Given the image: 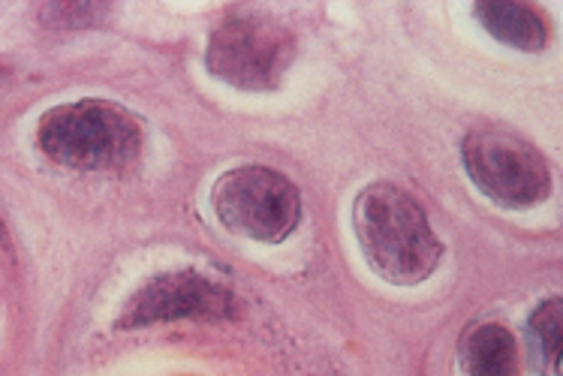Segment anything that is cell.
Masks as SVG:
<instances>
[{
  "label": "cell",
  "instance_id": "1",
  "mask_svg": "<svg viewBox=\"0 0 563 376\" xmlns=\"http://www.w3.org/2000/svg\"><path fill=\"white\" fill-rule=\"evenodd\" d=\"M358 247L377 277L416 286L438 272L443 244L413 196L389 181L368 184L353 202Z\"/></svg>",
  "mask_w": 563,
  "mask_h": 376
},
{
  "label": "cell",
  "instance_id": "2",
  "mask_svg": "<svg viewBox=\"0 0 563 376\" xmlns=\"http://www.w3.org/2000/svg\"><path fill=\"white\" fill-rule=\"evenodd\" d=\"M36 145L64 169L124 175L142 161L145 130L136 114L112 100H76L40 118Z\"/></svg>",
  "mask_w": 563,
  "mask_h": 376
},
{
  "label": "cell",
  "instance_id": "3",
  "mask_svg": "<svg viewBox=\"0 0 563 376\" xmlns=\"http://www.w3.org/2000/svg\"><path fill=\"white\" fill-rule=\"evenodd\" d=\"M296 57V36L275 15L251 7L230 10L208 36L206 64L214 79L239 91H275Z\"/></svg>",
  "mask_w": 563,
  "mask_h": 376
},
{
  "label": "cell",
  "instance_id": "4",
  "mask_svg": "<svg viewBox=\"0 0 563 376\" xmlns=\"http://www.w3.org/2000/svg\"><path fill=\"white\" fill-rule=\"evenodd\" d=\"M211 208L232 235L260 244L287 241L301 220L299 187L268 166H235L211 187Z\"/></svg>",
  "mask_w": 563,
  "mask_h": 376
},
{
  "label": "cell",
  "instance_id": "5",
  "mask_svg": "<svg viewBox=\"0 0 563 376\" xmlns=\"http://www.w3.org/2000/svg\"><path fill=\"white\" fill-rule=\"evenodd\" d=\"M461 161L471 181L500 208L542 206L552 193V172L528 139L504 126H476L461 142Z\"/></svg>",
  "mask_w": 563,
  "mask_h": 376
},
{
  "label": "cell",
  "instance_id": "6",
  "mask_svg": "<svg viewBox=\"0 0 563 376\" xmlns=\"http://www.w3.org/2000/svg\"><path fill=\"white\" fill-rule=\"evenodd\" d=\"M235 313L227 286L208 280L194 268L166 272L139 286L118 317V329H142L178 320H230Z\"/></svg>",
  "mask_w": 563,
  "mask_h": 376
},
{
  "label": "cell",
  "instance_id": "7",
  "mask_svg": "<svg viewBox=\"0 0 563 376\" xmlns=\"http://www.w3.org/2000/svg\"><path fill=\"white\" fill-rule=\"evenodd\" d=\"M476 22L483 24L497 43L518 52H542L549 46V22L540 10L516 0H483L473 7Z\"/></svg>",
  "mask_w": 563,
  "mask_h": 376
},
{
  "label": "cell",
  "instance_id": "8",
  "mask_svg": "<svg viewBox=\"0 0 563 376\" xmlns=\"http://www.w3.org/2000/svg\"><path fill=\"white\" fill-rule=\"evenodd\" d=\"M459 358L467 376H521L518 343L500 322H483L467 331Z\"/></svg>",
  "mask_w": 563,
  "mask_h": 376
},
{
  "label": "cell",
  "instance_id": "9",
  "mask_svg": "<svg viewBox=\"0 0 563 376\" xmlns=\"http://www.w3.org/2000/svg\"><path fill=\"white\" fill-rule=\"evenodd\" d=\"M530 367L540 376H561L563 367V301L545 298L528 320Z\"/></svg>",
  "mask_w": 563,
  "mask_h": 376
},
{
  "label": "cell",
  "instance_id": "10",
  "mask_svg": "<svg viewBox=\"0 0 563 376\" xmlns=\"http://www.w3.org/2000/svg\"><path fill=\"white\" fill-rule=\"evenodd\" d=\"M48 24L55 27H81V24H91L93 15H100V7H73V3H64V7H46Z\"/></svg>",
  "mask_w": 563,
  "mask_h": 376
}]
</instances>
